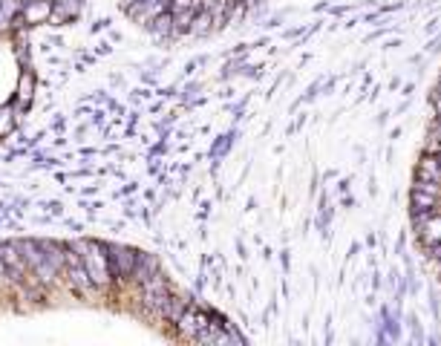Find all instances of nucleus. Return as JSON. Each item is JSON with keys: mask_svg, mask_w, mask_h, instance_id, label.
<instances>
[{"mask_svg": "<svg viewBox=\"0 0 441 346\" xmlns=\"http://www.w3.org/2000/svg\"><path fill=\"white\" fill-rule=\"evenodd\" d=\"M84 251L81 260H84V269L90 274V280L95 286H107L112 274H110V266H107V254H101V242H84Z\"/></svg>", "mask_w": 441, "mask_h": 346, "instance_id": "obj_1", "label": "nucleus"}, {"mask_svg": "<svg viewBox=\"0 0 441 346\" xmlns=\"http://www.w3.org/2000/svg\"><path fill=\"white\" fill-rule=\"evenodd\" d=\"M104 251H107V266L112 277H133L136 260H139L136 251L121 249V245H104Z\"/></svg>", "mask_w": 441, "mask_h": 346, "instance_id": "obj_2", "label": "nucleus"}, {"mask_svg": "<svg viewBox=\"0 0 441 346\" xmlns=\"http://www.w3.org/2000/svg\"><path fill=\"white\" fill-rule=\"evenodd\" d=\"M415 234H418V240H421L424 249H430V245L441 242V213H438V211H433L430 217L415 228Z\"/></svg>", "mask_w": 441, "mask_h": 346, "instance_id": "obj_3", "label": "nucleus"}, {"mask_svg": "<svg viewBox=\"0 0 441 346\" xmlns=\"http://www.w3.org/2000/svg\"><path fill=\"white\" fill-rule=\"evenodd\" d=\"M410 208L413 213H433L438 208V196L424 191V188H415L413 185V193H410Z\"/></svg>", "mask_w": 441, "mask_h": 346, "instance_id": "obj_4", "label": "nucleus"}, {"mask_svg": "<svg viewBox=\"0 0 441 346\" xmlns=\"http://www.w3.org/2000/svg\"><path fill=\"white\" fill-rule=\"evenodd\" d=\"M14 249L21 251V257L26 260V266H32V269H38L41 262L46 260V254H43V249H41V242H32V240H21V242H14Z\"/></svg>", "mask_w": 441, "mask_h": 346, "instance_id": "obj_5", "label": "nucleus"}, {"mask_svg": "<svg viewBox=\"0 0 441 346\" xmlns=\"http://www.w3.org/2000/svg\"><path fill=\"white\" fill-rule=\"evenodd\" d=\"M159 271V260L153 254H139L136 260V269H133V277H136V283H144L147 277H153Z\"/></svg>", "mask_w": 441, "mask_h": 346, "instance_id": "obj_6", "label": "nucleus"}, {"mask_svg": "<svg viewBox=\"0 0 441 346\" xmlns=\"http://www.w3.org/2000/svg\"><path fill=\"white\" fill-rule=\"evenodd\" d=\"M415 179H433V182H441V164L435 162V156H421L418 168H415Z\"/></svg>", "mask_w": 441, "mask_h": 346, "instance_id": "obj_7", "label": "nucleus"}, {"mask_svg": "<svg viewBox=\"0 0 441 346\" xmlns=\"http://www.w3.org/2000/svg\"><path fill=\"white\" fill-rule=\"evenodd\" d=\"M188 306H190L188 298H182V294H170V298H168V306H165V320L179 323V318H182L185 311H188Z\"/></svg>", "mask_w": 441, "mask_h": 346, "instance_id": "obj_8", "label": "nucleus"}, {"mask_svg": "<svg viewBox=\"0 0 441 346\" xmlns=\"http://www.w3.org/2000/svg\"><path fill=\"white\" fill-rule=\"evenodd\" d=\"M153 23H156V26H153V29H156V35H161V32H170V29H173V15H170V12L159 15V18H156Z\"/></svg>", "mask_w": 441, "mask_h": 346, "instance_id": "obj_9", "label": "nucleus"}, {"mask_svg": "<svg viewBox=\"0 0 441 346\" xmlns=\"http://www.w3.org/2000/svg\"><path fill=\"white\" fill-rule=\"evenodd\" d=\"M18 98L23 104H29V98H32V75H23L21 78V93H18Z\"/></svg>", "mask_w": 441, "mask_h": 346, "instance_id": "obj_10", "label": "nucleus"}, {"mask_svg": "<svg viewBox=\"0 0 441 346\" xmlns=\"http://www.w3.org/2000/svg\"><path fill=\"white\" fill-rule=\"evenodd\" d=\"M427 251H430V260H433V262H438V260H441V242L430 245V249H427Z\"/></svg>", "mask_w": 441, "mask_h": 346, "instance_id": "obj_11", "label": "nucleus"}, {"mask_svg": "<svg viewBox=\"0 0 441 346\" xmlns=\"http://www.w3.org/2000/svg\"><path fill=\"white\" fill-rule=\"evenodd\" d=\"M438 274H441V271H438Z\"/></svg>", "mask_w": 441, "mask_h": 346, "instance_id": "obj_12", "label": "nucleus"}]
</instances>
